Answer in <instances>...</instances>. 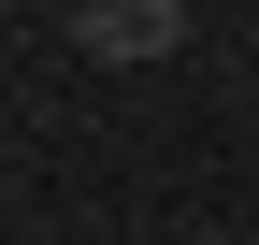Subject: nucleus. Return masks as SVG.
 <instances>
[{"label": "nucleus", "instance_id": "obj_1", "mask_svg": "<svg viewBox=\"0 0 259 245\" xmlns=\"http://www.w3.org/2000/svg\"><path fill=\"white\" fill-rule=\"evenodd\" d=\"M87 58H173L187 44V0H58Z\"/></svg>", "mask_w": 259, "mask_h": 245}]
</instances>
